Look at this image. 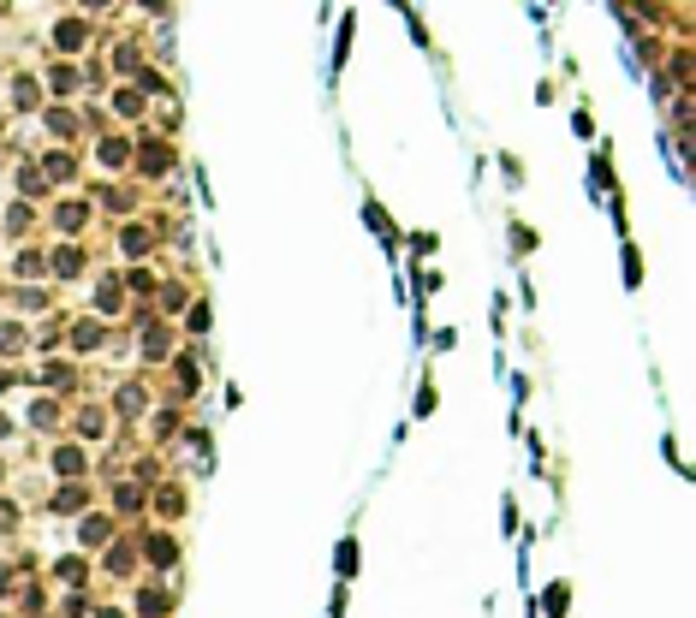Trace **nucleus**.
<instances>
[{
    "label": "nucleus",
    "instance_id": "nucleus-1",
    "mask_svg": "<svg viewBox=\"0 0 696 618\" xmlns=\"http://www.w3.org/2000/svg\"><path fill=\"white\" fill-rule=\"evenodd\" d=\"M83 214H90L83 203H66V208H60V226H66V232H78V226H83Z\"/></svg>",
    "mask_w": 696,
    "mask_h": 618
},
{
    "label": "nucleus",
    "instance_id": "nucleus-2",
    "mask_svg": "<svg viewBox=\"0 0 696 618\" xmlns=\"http://www.w3.org/2000/svg\"><path fill=\"white\" fill-rule=\"evenodd\" d=\"M119 410H126V416L143 410V393H138V387H119Z\"/></svg>",
    "mask_w": 696,
    "mask_h": 618
},
{
    "label": "nucleus",
    "instance_id": "nucleus-3",
    "mask_svg": "<svg viewBox=\"0 0 696 618\" xmlns=\"http://www.w3.org/2000/svg\"><path fill=\"white\" fill-rule=\"evenodd\" d=\"M54 464H60V476H78V470H83V458H78V452H60Z\"/></svg>",
    "mask_w": 696,
    "mask_h": 618
},
{
    "label": "nucleus",
    "instance_id": "nucleus-4",
    "mask_svg": "<svg viewBox=\"0 0 696 618\" xmlns=\"http://www.w3.org/2000/svg\"><path fill=\"white\" fill-rule=\"evenodd\" d=\"M126 250H149V232H143V226H126Z\"/></svg>",
    "mask_w": 696,
    "mask_h": 618
},
{
    "label": "nucleus",
    "instance_id": "nucleus-5",
    "mask_svg": "<svg viewBox=\"0 0 696 618\" xmlns=\"http://www.w3.org/2000/svg\"><path fill=\"white\" fill-rule=\"evenodd\" d=\"M548 612H554V618L566 612V583H554V589H548Z\"/></svg>",
    "mask_w": 696,
    "mask_h": 618
}]
</instances>
